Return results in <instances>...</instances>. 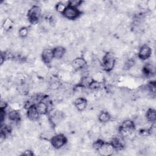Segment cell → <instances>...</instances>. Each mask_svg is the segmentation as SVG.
Masks as SVG:
<instances>
[{"label":"cell","mask_w":156,"mask_h":156,"mask_svg":"<svg viewBox=\"0 0 156 156\" xmlns=\"http://www.w3.org/2000/svg\"><path fill=\"white\" fill-rule=\"evenodd\" d=\"M116 59L114 54L108 52L105 53L102 59V65L106 71H112L115 66Z\"/></svg>","instance_id":"obj_1"},{"label":"cell","mask_w":156,"mask_h":156,"mask_svg":"<svg viewBox=\"0 0 156 156\" xmlns=\"http://www.w3.org/2000/svg\"><path fill=\"white\" fill-rule=\"evenodd\" d=\"M41 16V10L38 5H33L27 12V19L29 23L33 24L39 22Z\"/></svg>","instance_id":"obj_2"},{"label":"cell","mask_w":156,"mask_h":156,"mask_svg":"<svg viewBox=\"0 0 156 156\" xmlns=\"http://www.w3.org/2000/svg\"><path fill=\"white\" fill-rule=\"evenodd\" d=\"M51 143L54 149L62 148L67 143V138L63 133H58L51 138Z\"/></svg>","instance_id":"obj_3"},{"label":"cell","mask_w":156,"mask_h":156,"mask_svg":"<svg viewBox=\"0 0 156 156\" xmlns=\"http://www.w3.org/2000/svg\"><path fill=\"white\" fill-rule=\"evenodd\" d=\"M80 11L77 8L68 5L63 13V15L65 18L73 20L77 18L80 16Z\"/></svg>","instance_id":"obj_4"},{"label":"cell","mask_w":156,"mask_h":156,"mask_svg":"<svg viewBox=\"0 0 156 156\" xmlns=\"http://www.w3.org/2000/svg\"><path fill=\"white\" fill-rule=\"evenodd\" d=\"M110 143L112 144V146L115 149L119 151L124 148L126 143L122 136H114L111 138Z\"/></svg>","instance_id":"obj_5"},{"label":"cell","mask_w":156,"mask_h":156,"mask_svg":"<svg viewBox=\"0 0 156 156\" xmlns=\"http://www.w3.org/2000/svg\"><path fill=\"white\" fill-rule=\"evenodd\" d=\"M151 54H152L151 48L148 45L144 44V45H143L139 49L138 56L140 60H144L150 58L151 57Z\"/></svg>","instance_id":"obj_6"},{"label":"cell","mask_w":156,"mask_h":156,"mask_svg":"<svg viewBox=\"0 0 156 156\" xmlns=\"http://www.w3.org/2000/svg\"><path fill=\"white\" fill-rule=\"evenodd\" d=\"M87 62L83 57H76L71 61V66L73 69L82 70L84 69L87 65Z\"/></svg>","instance_id":"obj_7"},{"label":"cell","mask_w":156,"mask_h":156,"mask_svg":"<svg viewBox=\"0 0 156 156\" xmlns=\"http://www.w3.org/2000/svg\"><path fill=\"white\" fill-rule=\"evenodd\" d=\"M41 58L43 63H51L54 58L53 49L51 48L44 49L41 52Z\"/></svg>","instance_id":"obj_8"},{"label":"cell","mask_w":156,"mask_h":156,"mask_svg":"<svg viewBox=\"0 0 156 156\" xmlns=\"http://www.w3.org/2000/svg\"><path fill=\"white\" fill-rule=\"evenodd\" d=\"M27 116L31 121H37L39 119L40 113H38L35 105H34L27 109Z\"/></svg>","instance_id":"obj_9"},{"label":"cell","mask_w":156,"mask_h":156,"mask_svg":"<svg viewBox=\"0 0 156 156\" xmlns=\"http://www.w3.org/2000/svg\"><path fill=\"white\" fill-rule=\"evenodd\" d=\"M115 149L113 147L110 143H105L102 146L98 149L99 153L102 155H112Z\"/></svg>","instance_id":"obj_10"},{"label":"cell","mask_w":156,"mask_h":156,"mask_svg":"<svg viewBox=\"0 0 156 156\" xmlns=\"http://www.w3.org/2000/svg\"><path fill=\"white\" fill-rule=\"evenodd\" d=\"M74 105L78 111H83L87 107V100L83 97H79L74 101Z\"/></svg>","instance_id":"obj_11"},{"label":"cell","mask_w":156,"mask_h":156,"mask_svg":"<svg viewBox=\"0 0 156 156\" xmlns=\"http://www.w3.org/2000/svg\"><path fill=\"white\" fill-rule=\"evenodd\" d=\"M142 73L147 77H152L155 74V69L154 65L151 63H147L142 69Z\"/></svg>","instance_id":"obj_12"},{"label":"cell","mask_w":156,"mask_h":156,"mask_svg":"<svg viewBox=\"0 0 156 156\" xmlns=\"http://www.w3.org/2000/svg\"><path fill=\"white\" fill-rule=\"evenodd\" d=\"M66 49L63 46H57L53 49L54 57L55 59H60L65 56Z\"/></svg>","instance_id":"obj_13"},{"label":"cell","mask_w":156,"mask_h":156,"mask_svg":"<svg viewBox=\"0 0 156 156\" xmlns=\"http://www.w3.org/2000/svg\"><path fill=\"white\" fill-rule=\"evenodd\" d=\"M111 115L109 112L106 111H102L99 113L98 116V121L102 123H107L111 119Z\"/></svg>","instance_id":"obj_14"},{"label":"cell","mask_w":156,"mask_h":156,"mask_svg":"<svg viewBox=\"0 0 156 156\" xmlns=\"http://www.w3.org/2000/svg\"><path fill=\"white\" fill-rule=\"evenodd\" d=\"M36 108L40 115L46 114L49 111L48 105L42 101L38 102V104L36 105Z\"/></svg>","instance_id":"obj_15"},{"label":"cell","mask_w":156,"mask_h":156,"mask_svg":"<svg viewBox=\"0 0 156 156\" xmlns=\"http://www.w3.org/2000/svg\"><path fill=\"white\" fill-rule=\"evenodd\" d=\"M145 116L147 121L150 122H155L156 119L155 110L152 108L148 109L146 112Z\"/></svg>","instance_id":"obj_16"},{"label":"cell","mask_w":156,"mask_h":156,"mask_svg":"<svg viewBox=\"0 0 156 156\" xmlns=\"http://www.w3.org/2000/svg\"><path fill=\"white\" fill-rule=\"evenodd\" d=\"M13 21L12 19L9 18H7L4 20L2 25V28L4 29V31H9L10 29H12V27L13 26Z\"/></svg>","instance_id":"obj_17"},{"label":"cell","mask_w":156,"mask_h":156,"mask_svg":"<svg viewBox=\"0 0 156 156\" xmlns=\"http://www.w3.org/2000/svg\"><path fill=\"white\" fill-rule=\"evenodd\" d=\"M29 34V30L27 27H22L18 30V35L21 38H26Z\"/></svg>","instance_id":"obj_18"},{"label":"cell","mask_w":156,"mask_h":156,"mask_svg":"<svg viewBox=\"0 0 156 156\" xmlns=\"http://www.w3.org/2000/svg\"><path fill=\"white\" fill-rule=\"evenodd\" d=\"M66 5L62 2H60L57 4H56L55 6V10L58 12V13H61L63 14V13L64 12L65 9H66Z\"/></svg>","instance_id":"obj_19"},{"label":"cell","mask_w":156,"mask_h":156,"mask_svg":"<svg viewBox=\"0 0 156 156\" xmlns=\"http://www.w3.org/2000/svg\"><path fill=\"white\" fill-rule=\"evenodd\" d=\"M83 2L82 1H77V0H73L68 1V5L74 7H77L78 6L80 5Z\"/></svg>","instance_id":"obj_20"},{"label":"cell","mask_w":156,"mask_h":156,"mask_svg":"<svg viewBox=\"0 0 156 156\" xmlns=\"http://www.w3.org/2000/svg\"><path fill=\"white\" fill-rule=\"evenodd\" d=\"M22 155L29 156V155H34V153L33 152V151H30V150H26V151H24V152L22 154Z\"/></svg>","instance_id":"obj_21"}]
</instances>
